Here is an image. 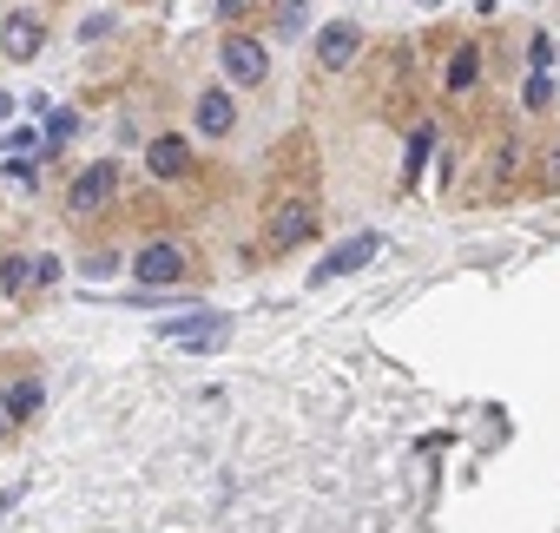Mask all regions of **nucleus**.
Instances as JSON below:
<instances>
[{"label": "nucleus", "instance_id": "0eeeda50", "mask_svg": "<svg viewBox=\"0 0 560 533\" xmlns=\"http://www.w3.org/2000/svg\"><path fill=\"white\" fill-rule=\"evenodd\" d=\"M357 54H363V27H357V21H324V27L311 34V60H317L324 73H350Z\"/></svg>", "mask_w": 560, "mask_h": 533}, {"label": "nucleus", "instance_id": "f257e3e1", "mask_svg": "<svg viewBox=\"0 0 560 533\" xmlns=\"http://www.w3.org/2000/svg\"><path fill=\"white\" fill-rule=\"evenodd\" d=\"M132 277H139L145 291H178V284L191 277V250H185L178 237H145V244L132 250Z\"/></svg>", "mask_w": 560, "mask_h": 533}, {"label": "nucleus", "instance_id": "423d86ee", "mask_svg": "<svg viewBox=\"0 0 560 533\" xmlns=\"http://www.w3.org/2000/svg\"><path fill=\"white\" fill-rule=\"evenodd\" d=\"M159 336H165V343H185L191 356H205V350H218V343L231 336V317H224V310H185V317H165Z\"/></svg>", "mask_w": 560, "mask_h": 533}, {"label": "nucleus", "instance_id": "6ab92c4d", "mask_svg": "<svg viewBox=\"0 0 560 533\" xmlns=\"http://www.w3.org/2000/svg\"><path fill=\"white\" fill-rule=\"evenodd\" d=\"M553 54H560L553 34H534V40H527V67H534V73H553Z\"/></svg>", "mask_w": 560, "mask_h": 533}, {"label": "nucleus", "instance_id": "20e7f679", "mask_svg": "<svg viewBox=\"0 0 560 533\" xmlns=\"http://www.w3.org/2000/svg\"><path fill=\"white\" fill-rule=\"evenodd\" d=\"M383 257V237L376 230H357V237H343L324 263H311V291H324V284H337V277H357V271H370V263Z\"/></svg>", "mask_w": 560, "mask_h": 533}, {"label": "nucleus", "instance_id": "dca6fc26", "mask_svg": "<svg viewBox=\"0 0 560 533\" xmlns=\"http://www.w3.org/2000/svg\"><path fill=\"white\" fill-rule=\"evenodd\" d=\"M80 277H86V284L119 277V250H93V257H80Z\"/></svg>", "mask_w": 560, "mask_h": 533}, {"label": "nucleus", "instance_id": "9b49d317", "mask_svg": "<svg viewBox=\"0 0 560 533\" xmlns=\"http://www.w3.org/2000/svg\"><path fill=\"white\" fill-rule=\"evenodd\" d=\"M481 86V47H455L448 54V73H442V93L448 99H468Z\"/></svg>", "mask_w": 560, "mask_h": 533}, {"label": "nucleus", "instance_id": "f8f14e48", "mask_svg": "<svg viewBox=\"0 0 560 533\" xmlns=\"http://www.w3.org/2000/svg\"><path fill=\"white\" fill-rule=\"evenodd\" d=\"M40 408H47V382H40V376L8 382V422H34Z\"/></svg>", "mask_w": 560, "mask_h": 533}, {"label": "nucleus", "instance_id": "412c9836", "mask_svg": "<svg viewBox=\"0 0 560 533\" xmlns=\"http://www.w3.org/2000/svg\"><path fill=\"white\" fill-rule=\"evenodd\" d=\"M80 34H86V40H106V34H113V14H93V21H86Z\"/></svg>", "mask_w": 560, "mask_h": 533}, {"label": "nucleus", "instance_id": "5701e85b", "mask_svg": "<svg viewBox=\"0 0 560 533\" xmlns=\"http://www.w3.org/2000/svg\"><path fill=\"white\" fill-rule=\"evenodd\" d=\"M244 8H250V0H224V8H218V14H224V21H237Z\"/></svg>", "mask_w": 560, "mask_h": 533}, {"label": "nucleus", "instance_id": "f03ea898", "mask_svg": "<svg viewBox=\"0 0 560 533\" xmlns=\"http://www.w3.org/2000/svg\"><path fill=\"white\" fill-rule=\"evenodd\" d=\"M218 67H224V86L257 93V86L270 80V47H264L257 34H224V40H218Z\"/></svg>", "mask_w": 560, "mask_h": 533}, {"label": "nucleus", "instance_id": "aec40b11", "mask_svg": "<svg viewBox=\"0 0 560 533\" xmlns=\"http://www.w3.org/2000/svg\"><path fill=\"white\" fill-rule=\"evenodd\" d=\"M304 14H311L304 0H284V14H277V27H284V34H298V27H304Z\"/></svg>", "mask_w": 560, "mask_h": 533}, {"label": "nucleus", "instance_id": "9d476101", "mask_svg": "<svg viewBox=\"0 0 560 533\" xmlns=\"http://www.w3.org/2000/svg\"><path fill=\"white\" fill-rule=\"evenodd\" d=\"M145 171H152L159 185H178V178H191V139H178V132H159V139L145 145Z\"/></svg>", "mask_w": 560, "mask_h": 533}, {"label": "nucleus", "instance_id": "a211bd4d", "mask_svg": "<svg viewBox=\"0 0 560 533\" xmlns=\"http://www.w3.org/2000/svg\"><path fill=\"white\" fill-rule=\"evenodd\" d=\"M60 271H67V263H60L54 250H34V291H54V284H60Z\"/></svg>", "mask_w": 560, "mask_h": 533}, {"label": "nucleus", "instance_id": "4be33fe9", "mask_svg": "<svg viewBox=\"0 0 560 533\" xmlns=\"http://www.w3.org/2000/svg\"><path fill=\"white\" fill-rule=\"evenodd\" d=\"M547 185L560 191V145H547Z\"/></svg>", "mask_w": 560, "mask_h": 533}, {"label": "nucleus", "instance_id": "1a4fd4ad", "mask_svg": "<svg viewBox=\"0 0 560 533\" xmlns=\"http://www.w3.org/2000/svg\"><path fill=\"white\" fill-rule=\"evenodd\" d=\"M191 126H198V139H231V132H237V99H231V86H205V93L191 99Z\"/></svg>", "mask_w": 560, "mask_h": 533}, {"label": "nucleus", "instance_id": "a878e982", "mask_svg": "<svg viewBox=\"0 0 560 533\" xmlns=\"http://www.w3.org/2000/svg\"><path fill=\"white\" fill-rule=\"evenodd\" d=\"M422 8H442V0H422Z\"/></svg>", "mask_w": 560, "mask_h": 533}, {"label": "nucleus", "instance_id": "4468645a", "mask_svg": "<svg viewBox=\"0 0 560 533\" xmlns=\"http://www.w3.org/2000/svg\"><path fill=\"white\" fill-rule=\"evenodd\" d=\"M429 152H435V126H416L409 132V158H402V185H416L429 171Z\"/></svg>", "mask_w": 560, "mask_h": 533}, {"label": "nucleus", "instance_id": "ddd939ff", "mask_svg": "<svg viewBox=\"0 0 560 533\" xmlns=\"http://www.w3.org/2000/svg\"><path fill=\"white\" fill-rule=\"evenodd\" d=\"M34 291V250H14V257H0V297L21 304Z\"/></svg>", "mask_w": 560, "mask_h": 533}, {"label": "nucleus", "instance_id": "6e6552de", "mask_svg": "<svg viewBox=\"0 0 560 533\" xmlns=\"http://www.w3.org/2000/svg\"><path fill=\"white\" fill-rule=\"evenodd\" d=\"M40 47H47V21H40L34 8H14L8 21H0V54H8L14 67H34Z\"/></svg>", "mask_w": 560, "mask_h": 533}, {"label": "nucleus", "instance_id": "7ed1b4c3", "mask_svg": "<svg viewBox=\"0 0 560 533\" xmlns=\"http://www.w3.org/2000/svg\"><path fill=\"white\" fill-rule=\"evenodd\" d=\"M317 237V204L311 198H277L270 204V224H264V244L284 257V250H304Z\"/></svg>", "mask_w": 560, "mask_h": 533}, {"label": "nucleus", "instance_id": "2eb2a0df", "mask_svg": "<svg viewBox=\"0 0 560 533\" xmlns=\"http://www.w3.org/2000/svg\"><path fill=\"white\" fill-rule=\"evenodd\" d=\"M73 132H80V119H73V112H54V119H47V126H40V152H47V158H54V152H60V145H67V139H73Z\"/></svg>", "mask_w": 560, "mask_h": 533}, {"label": "nucleus", "instance_id": "393cba45", "mask_svg": "<svg viewBox=\"0 0 560 533\" xmlns=\"http://www.w3.org/2000/svg\"><path fill=\"white\" fill-rule=\"evenodd\" d=\"M0 415H8V382H0ZM0 435H8V422H0Z\"/></svg>", "mask_w": 560, "mask_h": 533}, {"label": "nucleus", "instance_id": "39448f33", "mask_svg": "<svg viewBox=\"0 0 560 533\" xmlns=\"http://www.w3.org/2000/svg\"><path fill=\"white\" fill-rule=\"evenodd\" d=\"M113 198H119V165H113V158L80 165L73 185H67V211H73V217H93V211H106Z\"/></svg>", "mask_w": 560, "mask_h": 533}, {"label": "nucleus", "instance_id": "b1692460", "mask_svg": "<svg viewBox=\"0 0 560 533\" xmlns=\"http://www.w3.org/2000/svg\"><path fill=\"white\" fill-rule=\"evenodd\" d=\"M0 119H14V93H0Z\"/></svg>", "mask_w": 560, "mask_h": 533}, {"label": "nucleus", "instance_id": "f3484780", "mask_svg": "<svg viewBox=\"0 0 560 533\" xmlns=\"http://www.w3.org/2000/svg\"><path fill=\"white\" fill-rule=\"evenodd\" d=\"M521 106H527V112H547V106H553V73H527Z\"/></svg>", "mask_w": 560, "mask_h": 533}]
</instances>
